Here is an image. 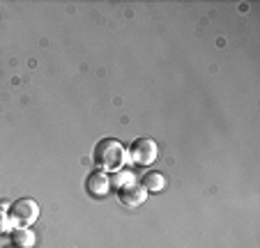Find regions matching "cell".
Listing matches in <instances>:
<instances>
[{
    "label": "cell",
    "instance_id": "7a4b0ae2",
    "mask_svg": "<svg viewBox=\"0 0 260 248\" xmlns=\"http://www.w3.org/2000/svg\"><path fill=\"white\" fill-rule=\"evenodd\" d=\"M10 221L12 225H21V228H30L35 221L40 219V204L35 202L32 198H19L10 204Z\"/></svg>",
    "mask_w": 260,
    "mask_h": 248
},
{
    "label": "cell",
    "instance_id": "3957f363",
    "mask_svg": "<svg viewBox=\"0 0 260 248\" xmlns=\"http://www.w3.org/2000/svg\"><path fill=\"white\" fill-rule=\"evenodd\" d=\"M159 156V147L152 138H136L129 145V159L136 165H150L154 163Z\"/></svg>",
    "mask_w": 260,
    "mask_h": 248
},
{
    "label": "cell",
    "instance_id": "5b68a950",
    "mask_svg": "<svg viewBox=\"0 0 260 248\" xmlns=\"http://www.w3.org/2000/svg\"><path fill=\"white\" fill-rule=\"evenodd\" d=\"M85 191H88L92 198H104V195H108V191H111L108 172L94 170L92 175H88V180H85Z\"/></svg>",
    "mask_w": 260,
    "mask_h": 248
},
{
    "label": "cell",
    "instance_id": "ba28073f",
    "mask_svg": "<svg viewBox=\"0 0 260 248\" xmlns=\"http://www.w3.org/2000/svg\"><path fill=\"white\" fill-rule=\"evenodd\" d=\"M108 180H111V189L113 191H120L124 186L134 184V175L129 170H115L113 175H108Z\"/></svg>",
    "mask_w": 260,
    "mask_h": 248
},
{
    "label": "cell",
    "instance_id": "9c48e42d",
    "mask_svg": "<svg viewBox=\"0 0 260 248\" xmlns=\"http://www.w3.org/2000/svg\"><path fill=\"white\" fill-rule=\"evenodd\" d=\"M12 228H14V225H12V221H10V214H7L5 209H0V237L12 232Z\"/></svg>",
    "mask_w": 260,
    "mask_h": 248
},
{
    "label": "cell",
    "instance_id": "6da1fadb",
    "mask_svg": "<svg viewBox=\"0 0 260 248\" xmlns=\"http://www.w3.org/2000/svg\"><path fill=\"white\" fill-rule=\"evenodd\" d=\"M124 159H127V156H124L122 143L113 140V138H106V140H102L94 147V163H97L102 170L115 172L120 165L124 163Z\"/></svg>",
    "mask_w": 260,
    "mask_h": 248
},
{
    "label": "cell",
    "instance_id": "8992f818",
    "mask_svg": "<svg viewBox=\"0 0 260 248\" xmlns=\"http://www.w3.org/2000/svg\"><path fill=\"white\" fill-rule=\"evenodd\" d=\"M138 184H141L147 193H161V191L166 189L168 182H166V177H164V172L150 170V172H145V175L141 177V182H138Z\"/></svg>",
    "mask_w": 260,
    "mask_h": 248
},
{
    "label": "cell",
    "instance_id": "52a82bcc",
    "mask_svg": "<svg viewBox=\"0 0 260 248\" xmlns=\"http://www.w3.org/2000/svg\"><path fill=\"white\" fill-rule=\"evenodd\" d=\"M10 237H12V246H16V248H32L35 241H37V237H35L32 230H30V228H21V225L12 228Z\"/></svg>",
    "mask_w": 260,
    "mask_h": 248
},
{
    "label": "cell",
    "instance_id": "277c9868",
    "mask_svg": "<svg viewBox=\"0 0 260 248\" xmlns=\"http://www.w3.org/2000/svg\"><path fill=\"white\" fill-rule=\"evenodd\" d=\"M115 195H118V202L122 204V207H127V209H136V207H141L143 202L147 200V191L143 189L141 184H129V186H124V189H120V191H115Z\"/></svg>",
    "mask_w": 260,
    "mask_h": 248
},
{
    "label": "cell",
    "instance_id": "30bf717a",
    "mask_svg": "<svg viewBox=\"0 0 260 248\" xmlns=\"http://www.w3.org/2000/svg\"><path fill=\"white\" fill-rule=\"evenodd\" d=\"M5 248H16V246H12V243H10V246H5Z\"/></svg>",
    "mask_w": 260,
    "mask_h": 248
}]
</instances>
